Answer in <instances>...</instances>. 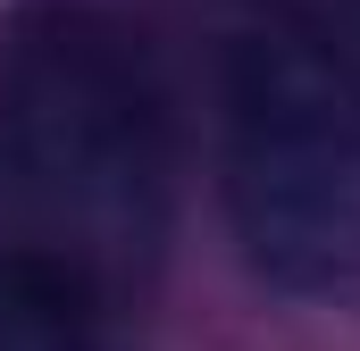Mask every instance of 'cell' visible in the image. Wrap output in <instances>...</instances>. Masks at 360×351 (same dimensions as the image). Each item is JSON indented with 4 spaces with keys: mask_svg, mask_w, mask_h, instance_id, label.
Listing matches in <instances>:
<instances>
[{
    "mask_svg": "<svg viewBox=\"0 0 360 351\" xmlns=\"http://www.w3.org/2000/svg\"><path fill=\"white\" fill-rule=\"evenodd\" d=\"M218 192L243 267L302 310H360V67L252 25L218 76Z\"/></svg>",
    "mask_w": 360,
    "mask_h": 351,
    "instance_id": "cell-2",
    "label": "cell"
},
{
    "mask_svg": "<svg viewBox=\"0 0 360 351\" xmlns=\"http://www.w3.org/2000/svg\"><path fill=\"white\" fill-rule=\"evenodd\" d=\"M0 351H134L109 318V293L51 260L0 251Z\"/></svg>",
    "mask_w": 360,
    "mask_h": 351,
    "instance_id": "cell-3",
    "label": "cell"
},
{
    "mask_svg": "<svg viewBox=\"0 0 360 351\" xmlns=\"http://www.w3.org/2000/svg\"><path fill=\"white\" fill-rule=\"evenodd\" d=\"M176 209V117L143 42L84 0L0 25V234L117 293L160 260Z\"/></svg>",
    "mask_w": 360,
    "mask_h": 351,
    "instance_id": "cell-1",
    "label": "cell"
}]
</instances>
